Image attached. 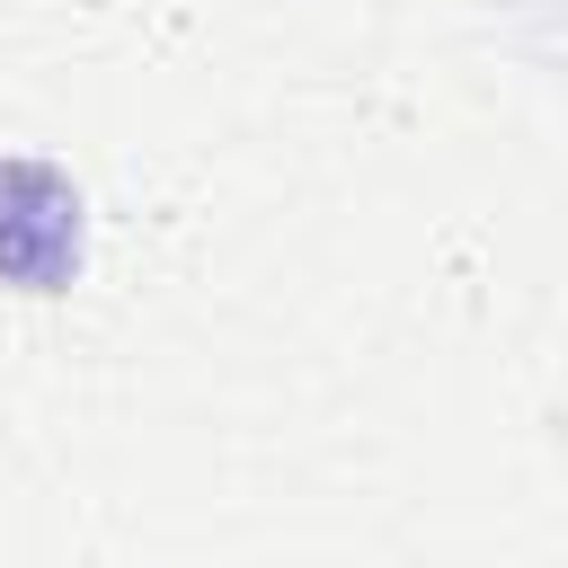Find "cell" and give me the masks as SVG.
Segmentation results:
<instances>
[{"mask_svg":"<svg viewBox=\"0 0 568 568\" xmlns=\"http://www.w3.org/2000/svg\"><path fill=\"white\" fill-rule=\"evenodd\" d=\"M80 248H89L80 186L53 160L0 151V284L9 293H71Z\"/></svg>","mask_w":568,"mask_h":568,"instance_id":"cell-1","label":"cell"}]
</instances>
